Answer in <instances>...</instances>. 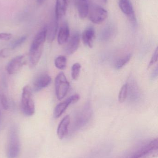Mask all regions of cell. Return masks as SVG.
I'll use <instances>...</instances> for the list:
<instances>
[{
  "mask_svg": "<svg viewBox=\"0 0 158 158\" xmlns=\"http://www.w3.org/2000/svg\"><path fill=\"white\" fill-rule=\"evenodd\" d=\"M158 139H154L136 148L121 158H151L158 154Z\"/></svg>",
  "mask_w": 158,
  "mask_h": 158,
  "instance_id": "1",
  "label": "cell"
},
{
  "mask_svg": "<svg viewBox=\"0 0 158 158\" xmlns=\"http://www.w3.org/2000/svg\"><path fill=\"white\" fill-rule=\"evenodd\" d=\"M92 116V110L90 104L87 103L78 111L75 116L72 124V130L77 131L83 128L91 120Z\"/></svg>",
  "mask_w": 158,
  "mask_h": 158,
  "instance_id": "2",
  "label": "cell"
},
{
  "mask_svg": "<svg viewBox=\"0 0 158 158\" xmlns=\"http://www.w3.org/2000/svg\"><path fill=\"white\" fill-rule=\"evenodd\" d=\"M21 109L26 116H31L35 112V104L32 91L29 86H25L22 90L21 99Z\"/></svg>",
  "mask_w": 158,
  "mask_h": 158,
  "instance_id": "3",
  "label": "cell"
},
{
  "mask_svg": "<svg viewBox=\"0 0 158 158\" xmlns=\"http://www.w3.org/2000/svg\"><path fill=\"white\" fill-rule=\"evenodd\" d=\"M20 142L16 129L12 128L10 131L7 147L8 158H17L20 152Z\"/></svg>",
  "mask_w": 158,
  "mask_h": 158,
  "instance_id": "4",
  "label": "cell"
},
{
  "mask_svg": "<svg viewBox=\"0 0 158 158\" xmlns=\"http://www.w3.org/2000/svg\"><path fill=\"white\" fill-rule=\"evenodd\" d=\"M88 16L89 19L93 23L100 24L107 18L108 13L100 5L92 4L89 6Z\"/></svg>",
  "mask_w": 158,
  "mask_h": 158,
  "instance_id": "5",
  "label": "cell"
},
{
  "mask_svg": "<svg viewBox=\"0 0 158 158\" xmlns=\"http://www.w3.org/2000/svg\"><path fill=\"white\" fill-rule=\"evenodd\" d=\"M56 95L58 100L66 96L70 88V83L63 72L59 73L55 80Z\"/></svg>",
  "mask_w": 158,
  "mask_h": 158,
  "instance_id": "6",
  "label": "cell"
},
{
  "mask_svg": "<svg viewBox=\"0 0 158 158\" xmlns=\"http://www.w3.org/2000/svg\"><path fill=\"white\" fill-rule=\"evenodd\" d=\"M79 95L78 94H75L70 97L64 102H61L58 104L55 108L54 117L56 118H59L70 104L76 103L79 100Z\"/></svg>",
  "mask_w": 158,
  "mask_h": 158,
  "instance_id": "7",
  "label": "cell"
},
{
  "mask_svg": "<svg viewBox=\"0 0 158 158\" xmlns=\"http://www.w3.org/2000/svg\"><path fill=\"white\" fill-rule=\"evenodd\" d=\"M119 6L122 13L133 23L136 22L135 13L131 2L130 0H119Z\"/></svg>",
  "mask_w": 158,
  "mask_h": 158,
  "instance_id": "8",
  "label": "cell"
},
{
  "mask_svg": "<svg viewBox=\"0 0 158 158\" xmlns=\"http://www.w3.org/2000/svg\"><path fill=\"white\" fill-rule=\"evenodd\" d=\"M25 57L23 56H18L14 57L7 64L6 69L9 75H13L18 72L25 64Z\"/></svg>",
  "mask_w": 158,
  "mask_h": 158,
  "instance_id": "9",
  "label": "cell"
},
{
  "mask_svg": "<svg viewBox=\"0 0 158 158\" xmlns=\"http://www.w3.org/2000/svg\"><path fill=\"white\" fill-rule=\"evenodd\" d=\"M52 79L47 74H41L38 76L33 82V90L34 92H38L47 87L51 83Z\"/></svg>",
  "mask_w": 158,
  "mask_h": 158,
  "instance_id": "10",
  "label": "cell"
},
{
  "mask_svg": "<svg viewBox=\"0 0 158 158\" xmlns=\"http://www.w3.org/2000/svg\"><path fill=\"white\" fill-rule=\"evenodd\" d=\"M80 40V35L78 32L73 33L69 39L65 48L66 53L68 55H71L77 51L79 45Z\"/></svg>",
  "mask_w": 158,
  "mask_h": 158,
  "instance_id": "11",
  "label": "cell"
},
{
  "mask_svg": "<svg viewBox=\"0 0 158 158\" xmlns=\"http://www.w3.org/2000/svg\"><path fill=\"white\" fill-rule=\"evenodd\" d=\"M69 0H56L55 19L58 21L66 15L68 7Z\"/></svg>",
  "mask_w": 158,
  "mask_h": 158,
  "instance_id": "12",
  "label": "cell"
},
{
  "mask_svg": "<svg viewBox=\"0 0 158 158\" xmlns=\"http://www.w3.org/2000/svg\"><path fill=\"white\" fill-rule=\"evenodd\" d=\"M95 38V31L93 27L86 28L82 34V40L84 45L89 48H92L94 40Z\"/></svg>",
  "mask_w": 158,
  "mask_h": 158,
  "instance_id": "13",
  "label": "cell"
},
{
  "mask_svg": "<svg viewBox=\"0 0 158 158\" xmlns=\"http://www.w3.org/2000/svg\"><path fill=\"white\" fill-rule=\"evenodd\" d=\"M70 29L66 22L63 23L60 28L58 35V42L59 45H63L66 43L69 39Z\"/></svg>",
  "mask_w": 158,
  "mask_h": 158,
  "instance_id": "14",
  "label": "cell"
},
{
  "mask_svg": "<svg viewBox=\"0 0 158 158\" xmlns=\"http://www.w3.org/2000/svg\"><path fill=\"white\" fill-rule=\"evenodd\" d=\"M70 124V118L67 115L63 118L58 127L57 135L59 139H63L68 133Z\"/></svg>",
  "mask_w": 158,
  "mask_h": 158,
  "instance_id": "15",
  "label": "cell"
},
{
  "mask_svg": "<svg viewBox=\"0 0 158 158\" xmlns=\"http://www.w3.org/2000/svg\"><path fill=\"white\" fill-rule=\"evenodd\" d=\"M46 39L50 42H52L55 39L58 28V21L56 19L52 20L46 26Z\"/></svg>",
  "mask_w": 158,
  "mask_h": 158,
  "instance_id": "16",
  "label": "cell"
},
{
  "mask_svg": "<svg viewBox=\"0 0 158 158\" xmlns=\"http://www.w3.org/2000/svg\"><path fill=\"white\" fill-rule=\"evenodd\" d=\"M90 4L87 1L78 0L77 2V9L80 18L84 19L87 17L89 13Z\"/></svg>",
  "mask_w": 158,
  "mask_h": 158,
  "instance_id": "17",
  "label": "cell"
},
{
  "mask_svg": "<svg viewBox=\"0 0 158 158\" xmlns=\"http://www.w3.org/2000/svg\"><path fill=\"white\" fill-rule=\"evenodd\" d=\"M115 33V29L111 26L106 27L100 35V39L103 41H107L111 39Z\"/></svg>",
  "mask_w": 158,
  "mask_h": 158,
  "instance_id": "18",
  "label": "cell"
},
{
  "mask_svg": "<svg viewBox=\"0 0 158 158\" xmlns=\"http://www.w3.org/2000/svg\"><path fill=\"white\" fill-rule=\"evenodd\" d=\"M54 64L56 67L58 69L61 70L65 69L66 67V57L65 56H59L55 60Z\"/></svg>",
  "mask_w": 158,
  "mask_h": 158,
  "instance_id": "19",
  "label": "cell"
},
{
  "mask_svg": "<svg viewBox=\"0 0 158 158\" xmlns=\"http://www.w3.org/2000/svg\"><path fill=\"white\" fill-rule=\"evenodd\" d=\"M131 57L132 55L131 54H129L124 57L118 60L115 64L116 69L119 70L122 69L124 66L126 65L130 62Z\"/></svg>",
  "mask_w": 158,
  "mask_h": 158,
  "instance_id": "20",
  "label": "cell"
},
{
  "mask_svg": "<svg viewBox=\"0 0 158 158\" xmlns=\"http://www.w3.org/2000/svg\"><path fill=\"white\" fill-rule=\"evenodd\" d=\"M128 94V84L126 83L122 85L119 94L118 100L120 103H122L125 101Z\"/></svg>",
  "mask_w": 158,
  "mask_h": 158,
  "instance_id": "21",
  "label": "cell"
},
{
  "mask_svg": "<svg viewBox=\"0 0 158 158\" xmlns=\"http://www.w3.org/2000/svg\"><path fill=\"white\" fill-rule=\"evenodd\" d=\"M81 66L79 63H75L71 67V77L74 80H77L79 78Z\"/></svg>",
  "mask_w": 158,
  "mask_h": 158,
  "instance_id": "22",
  "label": "cell"
},
{
  "mask_svg": "<svg viewBox=\"0 0 158 158\" xmlns=\"http://www.w3.org/2000/svg\"><path fill=\"white\" fill-rule=\"evenodd\" d=\"M131 87L130 88V90L128 89V91H130V98L132 99H135L137 98L138 94V88L137 86L135 84H131L130 85Z\"/></svg>",
  "mask_w": 158,
  "mask_h": 158,
  "instance_id": "23",
  "label": "cell"
},
{
  "mask_svg": "<svg viewBox=\"0 0 158 158\" xmlns=\"http://www.w3.org/2000/svg\"><path fill=\"white\" fill-rule=\"evenodd\" d=\"M27 38V36H23L20 37L19 39L16 40L15 41L13 42V43L11 44V48L12 49H15L17 48L18 47L21 45L26 40Z\"/></svg>",
  "mask_w": 158,
  "mask_h": 158,
  "instance_id": "24",
  "label": "cell"
},
{
  "mask_svg": "<svg viewBox=\"0 0 158 158\" xmlns=\"http://www.w3.org/2000/svg\"><path fill=\"white\" fill-rule=\"evenodd\" d=\"M158 48L155 50L153 53V56H152V58H151V60L149 62V64L148 66V69L151 68L152 66L154 65L158 61Z\"/></svg>",
  "mask_w": 158,
  "mask_h": 158,
  "instance_id": "25",
  "label": "cell"
},
{
  "mask_svg": "<svg viewBox=\"0 0 158 158\" xmlns=\"http://www.w3.org/2000/svg\"><path fill=\"white\" fill-rule=\"evenodd\" d=\"M1 104L4 110H8L9 108V104L6 96L5 95L2 94L1 96Z\"/></svg>",
  "mask_w": 158,
  "mask_h": 158,
  "instance_id": "26",
  "label": "cell"
},
{
  "mask_svg": "<svg viewBox=\"0 0 158 158\" xmlns=\"http://www.w3.org/2000/svg\"><path fill=\"white\" fill-rule=\"evenodd\" d=\"M12 35L11 33H0V40L2 41L9 40L12 38Z\"/></svg>",
  "mask_w": 158,
  "mask_h": 158,
  "instance_id": "27",
  "label": "cell"
},
{
  "mask_svg": "<svg viewBox=\"0 0 158 158\" xmlns=\"http://www.w3.org/2000/svg\"><path fill=\"white\" fill-rule=\"evenodd\" d=\"M9 51L6 49H4L0 51V56L3 57H6L9 56Z\"/></svg>",
  "mask_w": 158,
  "mask_h": 158,
  "instance_id": "28",
  "label": "cell"
},
{
  "mask_svg": "<svg viewBox=\"0 0 158 158\" xmlns=\"http://www.w3.org/2000/svg\"><path fill=\"white\" fill-rule=\"evenodd\" d=\"M158 67H156L152 72V74H151V79L152 80H155V79H156L158 77Z\"/></svg>",
  "mask_w": 158,
  "mask_h": 158,
  "instance_id": "29",
  "label": "cell"
},
{
  "mask_svg": "<svg viewBox=\"0 0 158 158\" xmlns=\"http://www.w3.org/2000/svg\"><path fill=\"white\" fill-rule=\"evenodd\" d=\"M44 1L45 0H37V2L40 4H41L42 3L44 2Z\"/></svg>",
  "mask_w": 158,
  "mask_h": 158,
  "instance_id": "30",
  "label": "cell"
},
{
  "mask_svg": "<svg viewBox=\"0 0 158 158\" xmlns=\"http://www.w3.org/2000/svg\"><path fill=\"white\" fill-rule=\"evenodd\" d=\"M83 1H86V0H83Z\"/></svg>",
  "mask_w": 158,
  "mask_h": 158,
  "instance_id": "31",
  "label": "cell"
}]
</instances>
